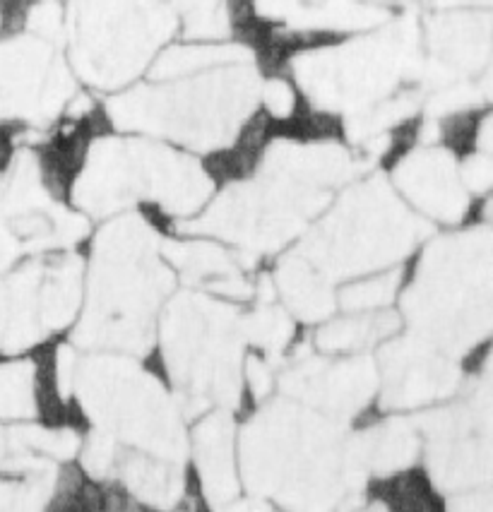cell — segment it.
I'll return each instance as SVG.
<instances>
[{
    "label": "cell",
    "instance_id": "836d02e7",
    "mask_svg": "<svg viewBox=\"0 0 493 512\" xmlns=\"http://www.w3.org/2000/svg\"><path fill=\"white\" fill-rule=\"evenodd\" d=\"M445 512H493V500L489 486L469 488V491L453 493Z\"/></svg>",
    "mask_w": 493,
    "mask_h": 512
},
{
    "label": "cell",
    "instance_id": "44dd1931",
    "mask_svg": "<svg viewBox=\"0 0 493 512\" xmlns=\"http://www.w3.org/2000/svg\"><path fill=\"white\" fill-rule=\"evenodd\" d=\"M186 462L164 460L118 445L109 479L118 481L133 500L157 512H174L186 498Z\"/></svg>",
    "mask_w": 493,
    "mask_h": 512
},
{
    "label": "cell",
    "instance_id": "f35d334b",
    "mask_svg": "<svg viewBox=\"0 0 493 512\" xmlns=\"http://www.w3.org/2000/svg\"><path fill=\"white\" fill-rule=\"evenodd\" d=\"M340 512H392V508L388 505V500L378 498L371 500V503H359V500H354L352 505H347V508Z\"/></svg>",
    "mask_w": 493,
    "mask_h": 512
},
{
    "label": "cell",
    "instance_id": "ba28073f",
    "mask_svg": "<svg viewBox=\"0 0 493 512\" xmlns=\"http://www.w3.org/2000/svg\"><path fill=\"white\" fill-rule=\"evenodd\" d=\"M429 234L431 224L409 210L385 178L371 176L344 190L306 231L296 253L342 284L395 267Z\"/></svg>",
    "mask_w": 493,
    "mask_h": 512
},
{
    "label": "cell",
    "instance_id": "9a60e30c",
    "mask_svg": "<svg viewBox=\"0 0 493 512\" xmlns=\"http://www.w3.org/2000/svg\"><path fill=\"white\" fill-rule=\"evenodd\" d=\"M277 388L287 400L349 421L378 397L376 359L364 354H304L277 375Z\"/></svg>",
    "mask_w": 493,
    "mask_h": 512
},
{
    "label": "cell",
    "instance_id": "5b68a950",
    "mask_svg": "<svg viewBox=\"0 0 493 512\" xmlns=\"http://www.w3.org/2000/svg\"><path fill=\"white\" fill-rule=\"evenodd\" d=\"M215 181L200 159L154 138H97L89 142L70 200L87 217H116L135 205H154L190 219L210 202Z\"/></svg>",
    "mask_w": 493,
    "mask_h": 512
},
{
    "label": "cell",
    "instance_id": "3957f363",
    "mask_svg": "<svg viewBox=\"0 0 493 512\" xmlns=\"http://www.w3.org/2000/svg\"><path fill=\"white\" fill-rule=\"evenodd\" d=\"M258 97L260 75L251 58L133 87L109 99L106 113L123 133L169 140L195 152H219L241 138L258 111Z\"/></svg>",
    "mask_w": 493,
    "mask_h": 512
},
{
    "label": "cell",
    "instance_id": "5bb4252c",
    "mask_svg": "<svg viewBox=\"0 0 493 512\" xmlns=\"http://www.w3.org/2000/svg\"><path fill=\"white\" fill-rule=\"evenodd\" d=\"M376 368L383 414L424 412L453 400L462 388V361L409 332L380 344Z\"/></svg>",
    "mask_w": 493,
    "mask_h": 512
},
{
    "label": "cell",
    "instance_id": "ac0fdd59",
    "mask_svg": "<svg viewBox=\"0 0 493 512\" xmlns=\"http://www.w3.org/2000/svg\"><path fill=\"white\" fill-rule=\"evenodd\" d=\"M41 361L37 356H8L0 361V421L13 424H70L61 419L68 407L56 383L53 349Z\"/></svg>",
    "mask_w": 493,
    "mask_h": 512
},
{
    "label": "cell",
    "instance_id": "277c9868",
    "mask_svg": "<svg viewBox=\"0 0 493 512\" xmlns=\"http://www.w3.org/2000/svg\"><path fill=\"white\" fill-rule=\"evenodd\" d=\"M493 243L489 226L438 236L400 296L409 335L462 361L489 344Z\"/></svg>",
    "mask_w": 493,
    "mask_h": 512
},
{
    "label": "cell",
    "instance_id": "30bf717a",
    "mask_svg": "<svg viewBox=\"0 0 493 512\" xmlns=\"http://www.w3.org/2000/svg\"><path fill=\"white\" fill-rule=\"evenodd\" d=\"M421 61V27L417 17L405 15L366 37L301 53L294 75L318 111L349 118L390 99L405 82H417Z\"/></svg>",
    "mask_w": 493,
    "mask_h": 512
},
{
    "label": "cell",
    "instance_id": "d6a6232c",
    "mask_svg": "<svg viewBox=\"0 0 493 512\" xmlns=\"http://www.w3.org/2000/svg\"><path fill=\"white\" fill-rule=\"evenodd\" d=\"M460 176L465 188L469 190V195H484L489 193L491 183H493V162H491V152L484 150H474L465 162L460 164Z\"/></svg>",
    "mask_w": 493,
    "mask_h": 512
},
{
    "label": "cell",
    "instance_id": "7402d4cb",
    "mask_svg": "<svg viewBox=\"0 0 493 512\" xmlns=\"http://www.w3.org/2000/svg\"><path fill=\"white\" fill-rule=\"evenodd\" d=\"M352 457L366 479H390L409 472L421 455V436L414 419L385 414L364 431L349 436Z\"/></svg>",
    "mask_w": 493,
    "mask_h": 512
},
{
    "label": "cell",
    "instance_id": "4dcf8cb0",
    "mask_svg": "<svg viewBox=\"0 0 493 512\" xmlns=\"http://www.w3.org/2000/svg\"><path fill=\"white\" fill-rule=\"evenodd\" d=\"M27 29L32 37L58 44L65 34V8L58 0H37L27 13Z\"/></svg>",
    "mask_w": 493,
    "mask_h": 512
},
{
    "label": "cell",
    "instance_id": "9c48e42d",
    "mask_svg": "<svg viewBox=\"0 0 493 512\" xmlns=\"http://www.w3.org/2000/svg\"><path fill=\"white\" fill-rule=\"evenodd\" d=\"M330 198L332 190L296 174L265 147L258 174L229 186L215 202L186 219L183 231L229 243L243 258L277 253L306 234Z\"/></svg>",
    "mask_w": 493,
    "mask_h": 512
},
{
    "label": "cell",
    "instance_id": "83f0119b",
    "mask_svg": "<svg viewBox=\"0 0 493 512\" xmlns=\"http://www.w3.org/2000/svg\"><path fill=\"white\" fill-rule=\"evenodd\" d=\"M402 289V272L397 267L371 272L342 282L335 291L337 308L347 313L388 311Z\"/></svg>",
    "mask_w": 493,
    "mask_h": 512
},
{
    "label": "cell",
    "instance_id": "7c38bea8",
    "mask_svg": "<svg viewBox=\"0 0 493 512\" xmlns=\"http://www.w3.org/2000/svg\"><path fill=\"white\" fill-rule=\"evenodd\" d=\"M465 400L443 402L414 414L421 452L433 488L460 493L491 481V380L489 368L474 373Z\"/></svg>",
    "mask_w": 493,
    "mask_h": 512
},
{
    "label": "cell",
    "instance_id": "ab89813d",
    "mask_svg": "<svg viewBox=\"0 0 493 512\" xmlns=\"http://www.w3.org/2000/svg\"><path fill=\"white\" fill-rule=\"evenodd\" d=\"M438 8H457V5H472V3H481L489 5V0H433Z\"/></svg>",
    "mask_w": 493,
    "mask_h": 512
},
{
    "label": "cell",
    "instance_id": "7a4b0ae2",
    "mask_svg": "<svg viewBox=\"0 0 493 512\" xmlns=\"http://www.w3.org/2000/svg\"><path fill=\"white\" fill-rule=\"evenodd\" d=\"M162 238L140 214H116L92 241L73 344L87 351L145 356L174 289Z\"/></svg>",
    "mask_w": 493,
    "mask_h": 512
},
{
    "label": "cell",
    "instance_id": "1f68e13d",
    "mask_svg": "<svg viewBox=\"0 0 493 512\" xmlns=\"http://www.w3.org/2000/svg\"><path fill=\"white\" fill-rule=\"evenodd\" d=\"M260 106L270 113L277 121H287L296 111V94L289 87L287 80L282 77H270V80H260Z\"/></svg>",
    "mask_w": 493,
    "mask_h": 512
},
{
    "label": "cell",
    "instance_id": "d590c367",
    "mask_svg": "<svg viewBox=\"0 0 493 512\" xmlns=\"http://www.w3.org/2000/svg\"><path fill=\"white\" fill-rule=\"evenodd\" d=\"M10 287L8 275L0 272V356L8 354V339H10Z\"/></svg>",
    "mask_w": 493,
    "mask_h": 512
},
{
    "label": "cell",
    "instance_id": "d4e9b609",
    "mask_svg": "<svg viewBox=\"0 0 493 512\" xmlns=\"http://www.w3.org/2000/svg\"><path fill=\"white\" fill-rule=\"evenodd\" d=\"M388 22V10L371 0H313L306 3L289 27L299 32H366Z\"/></svg>",
    "mask_w": 493,
    "mask_h": 512
},
{
    "label": "cell",
    "instance_id": "8992f818",
    "mask_svg": "<svg viewBox=\"0 0 493 512\" xmlns=\"http://www.w3.org/2000/svg\"><path fill=\"white\" fill-rule=\"evenodd\" d=\"M154 344L186 419H198L207 409L241 407L246 342L236 303L195 289L169 296Z\"/></svg>",
    "mask_w": 493,
    "mask_h": 512
},
{
    "label": "cell",
    "instance_id": "8fae6325",
    "mask_svg": "<svg viewBox=\"0 0 493 512\" xmlns=\"http://www.w3.org/2000/svg\"><path fill=\"white\" fill-rule=\"evenodd\" d=\"M176 29L166 0H68L70 68L87 85L121 89L152 63Z\"/></svg>",
    "mask_w": 493,
    "mask_h": 512
},
{
    "label": "cell",
    "instance_id": "cb8c5ba5",
    "mask_svg": "<svg viewBox=\"0 0 493 512\" xmlns=\"http://www.w3.org/2000/svg\"><path fill=\"white\" fill-rule=\"evenodd\" d=\"M402 318L397 311H373V313H332L316 330V349L330 356L364 354L371 347H380L385 339L397 335Z\"/></svg>",
    "mask_w": 493,
    "mask_h": 512
},
{
    "label": "cell",
    "instance_id": "4316f807",
    "mask_svg": "<svg viewBox=\"0 0 493 512\" xmlns=\"http://www.w3.org/2000/svg\"><path fill=\"white\" fill-rule=\"evenodd\" d=\"M241 335L246 347H253L260 356L275 361L291 344L294 318L275 299L260 301L251 313H241Z\"/></svg>",
    "mask_w": 493,
    "mask_h": 512
},
{
    "label": "cell",
    "instance_id": "d6986e66",
    "mask_svg": "<svg viewBox=\"0 0 493 512\" xmlns=\"http://www.w3.org/2000/svg\"><path fill=\"white\" fill-rule=\"evenodd\" d=\"M162 253L174 275H181L195 291H205L229 303L253 296L255 289L246 275L243 255L231 253L224 243L205 236L190 241H162Z\"/></svg>",
    "mask_w": 493,
    "mask_h": 512
},
{
    "label": "cell",
    "instance_id": "e575fe53",
    "mask_svg": "<svg viewBox=\"0 0 493 512\" xmlns=\"http://www.w3.org/2000/svg\"><path fill=\"white\" fill-rule=\"evenodd\" d=\"M255 13L272 22H287L301 8V0H251Z\"/></svg>",
    "mask_w": 493,
    "mask_h": 512
},
{
    "label": "cell",
    "instance_id": "6da1fadb",
    "mask_svg": "<svg viewBox=\"0 0 493 512\" xmlns=\"http://www.w3.org/2000/svg\"><path fill=\"white\" fill-rule=\"evenodd\" d=\"M236 455L241 484L284 512H340L359 500L368 481L356 467L344 421L287 397L248 416Z\"/></svg>",
    "mask_w": 493,
    "mask_h": 512
},
{
    "label": "cell",
    "instance_id": "74e56055",
    "mask_svg": "<svg viewBox=\"0 0 493 512\" xmlns=\"http://www.w3.org/2000/svg\"><path fill=\"white\" fill-rule=\"evenodd\" d=\"M10 460H13V440H10V428L0 426V474L8 469Z\"/></svg>",
    "mask_w": 493,
    "mask_h": 512
},
{
    "label": "cell",
    "instance_id": "f1b7e54d",
    "mask_svg": "<svg viewBox=\"0 0 493 512\" xmlns=\"http://www.w3.org/2000/svg\"><path fill=\"white\" fill-rule=\"evenodd\" d=\"M56 481V464L27 474H0V512H46L56 496Z\"/></svg>",
    "mask_w": 493,
    "mask_h": 512
},
{
    "label": "cell",
    "instance_id": "4fadbf2b",
    "mask_svg": "<svg viewBox=\"0 0 493 512\" xmlns=\"http://www.w3.org/2000/svg\"><path fill=\"white\" fill-rule=\"evenodd\" d=\"M56 46L32 34L0 44V123L44 125L68 109L73 73Z\"/></svg>",
    "mask_w": 493,
    "mask_h": 512
},
{
    "label": "cell",
    "instance_id": "f546056e",
    "mask_svg": "<svg viewBox=\"0 0 493 512\" xmlns=\"http://www.w3.org/2000/svg\"><path fill=\"white\" fill-rule=\"evenodd\" d=\"M188 41H224L231 34L227 0H166Z\"/></svg>",
    "mask_w": 493,
    "mask_h": 512
},
{
    "label": "cell",
    "instance_id": "52a82bcc",
    "mask_svg": "<svg viewBox=\"0 0 493 512\" xmlns=\"http://www.w3.org/2000/svg\"><path fill=\"white\" fill-rule=\"evenodd\" d=\"M70 402L80 407L89 428L126 448L174 462L188 460V419L181 402L140 356L116 351L75 354Z\"/></svg>",
    "mask_w": 493,
    "mask_h": 512
},
{
    "label": "cell",
    "instance_id": "484cf974",
    "mask_svg": "<svg viewBox=\"0 0 493 512\" xmlns=\"http://www.w3.org/2000/svg\"><path fill=\"white\" fill-rule=\"evenodd\" d=\"M253 53L241 44L224 41H190V44L171 46L150 68V80H178V77L198 75L219 65L251 61Z\"/></svg>",
    "mask_w": 493,
    "mask_h": 512
},
{
    "label": "cell",
    "instance_id": "ffe728a7",
    "mask_svg": "<svg viewBox=\"0 0 493 512\" xmlns=\"http://www.w3.org/2000/svg\"><path fill=\"white\" fill-rule=\"evenodd\" d=\"M236 436L239 433L229 409H207L188 436V455L193 457L203 496L215 508L234 500L241 491Z\"/></svg>",
    "mask_w": 493,
    "mask_h": 512
},
{
    "label": "cell",
    "instance_id": "2e32d148",
    "mask_svg": "<svg viewBox=\"0 0 493 512\" xmlns=\"http://www.w3.org/2000/svg\"><path fill=\"white\" fill-rule=\"evenodd\" d=\"M491 61V15L481 10H448L426 25V53L419 85L431 89L474 80Z\"/></svg>",
    "mask_w": 493,
    "mask_h": 512
},
{
    "label": "cell",
    "instance_id": "603a6c76",
    "mask_svg": "<svg viewBox=\"0 0 493 512\" xmlns=\"http://www.w3.org/2000/svg\"><path fill=\"white\" fill-rule=\"evenodd\" d=\"M272 287L284 311L301 323H323L337 311L335 282H330L296 250L279 260Z\"/></svg>",
    "mask_w": 493,
    "mask_h": 512
},
{
    "label": "cell",
    "instance_id": "8d00e7d4",
    "mask_svg": "<svg viewBox=\"0 0 493 512\" xmlns=\"http://www.w3.org/2000/svg\"><path fill=\"white\" fill-rule=\"evenodd\" d=\"M217 512H277L263 498H248V500H229V503L219 505Z\"/></svg>",
    "mask_w": 493,
    "mask_h": 512
},
{
    "label": "cell",
    "instance_id": "e0dca14e",
    "mask_svg": "<svg viewBox=\"0 0 493 512\" xmlns=\"http://www.w3.org/2000/svg\"><path fill=\"white\" fill-rule=\"evenodd\" d=\"M395 193L421 219L457 224L469 212V190L460 176V162L445 147L424 145L407 152L392 171Z\"/></svg>",
    "mask_w": 493,
    "mask_h": 512
}]
</instances>
